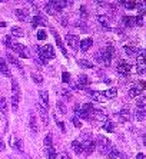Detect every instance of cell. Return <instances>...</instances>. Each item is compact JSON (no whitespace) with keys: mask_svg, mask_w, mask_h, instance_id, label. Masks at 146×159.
<instances>
[{"mask_svg":"<svg viewBox=\"0 0 146 159\" xmlns=\"http://www.w3.org/2000/svg\"><path fill=\"white\" fill-rule=\"evenodd\" d=\"M39 57L45 59V60H50V59H55L56 57V53H55V49L52 45H45L39 48V53H37Z\"/></svg>","mask_w":146,"mask_h":159,"instance_id":"cell-1","label":"cell"},{"mask_svg":"<svg viewBox=\"0 0 146 159\" xmlns=\"http://www.w3.org/2000/svg\"><path fill=\"white\" fill-rule=\"evenodd\" d=\"M82 138H83V141H85V142L93 141V139H92V132H89V130H85V132L82 133Z\"/></svg>","mask_w":146,"mask_h":159,"instance_id":"cell-42","label":"cell"},{"mask_svg":"<svg viewBox=\"0 0 146 159\" xmlns=\"http://www.w3.org/2000/svg\"><path fill=\"white\" fill-rule=\"evenodd\" d=\"M15 43H16V42H15V40H13V37H12V36H10V34H9V36H6V37H4V45H6V48L12 49V48H13V45H15Z\"/></svg>","mask_w":146,"mask_h":159,"instance_id":"cell-39","label":"cell"},{"mask_svg":"<svg viewBox=\"0 0 146 159\" xmlns=\"http://www.w3.org/2000/svg\"><path fill=\"white\" fill-rule=\"evenodd\" d=\"M62 80H63L65 83H69V82H70V73L63 72V73H62Z\"/></svg>","mask_w":146,"mask_h":159,"instance_id":"cell-46","label":"cell"},{"mask_svg":"<svg viewBox=\"0 0 146 159\" xmlns=\"http://www.w3.org/2000/svg\"><path fill=\"white\" fill-rule=\"evenodd\" d=\"M96 20H97V23L100 24L102 27H105V29H110V27H109V24H110V19H109L107 16H105V15H97Z\"/></svg>","mask_w":146,"mask_h":159,"instance_id":"cell-13","label":"cell"},{"mask_svg":"<svg viewBox=\"0 0 146 159\" xmlns=\"http://www.w3.org/2000/svg\"><path fill=\"white\" fill-rule=\"evenodd\" d=\"M37 109H39V113H40V118H42V122L45 123V126L49 125V116H47V111L42 106L40 103H37Z\"/></svg>","mask_w":146,"mask_h":159,"instance_id":"cell-17","label":"cell"},{"mask_svg":"<svg viewBox=\"0 0 146 159\" xmlns=\"http://www.w3.org/2000/svg\"><path fill=\"white\" fill-rule=\"evenodd\" d=\"M56 106H57V109L60 111V113H63V115H66V113H67V108H66V105H65V102H63V100H57Z\"/></svg>","mask_w":146,"mask_h":159,"instance_id":"cell-37","label":"cell"},{"mask_svg":"<svg viewBox=\"0 0 146 159\" xmlns=\"http://www.w3.org/2000/svg\"><path fill=\"white\" fill-rule=\"evenodd\" d=\"M77 63H79V66L85 67V69H92L93 67V64L90 63L89 60H85V59H77Z\"/></svg>","mask_w":146,"mask_h":159,"instance_id":"cell-36","label":"cell"},{"mask_svg":"<svg viewBox=\"0 0 146 159\" xmlns=\"http://www.w3.org/2000/svg\"><path fill=\"white\" fill-rule=\"evenodd\" d=\"M116 70L119 72L120 75H128V73L132 70V66H130L126 60H119V63L116 66Z\"/></svg>","mask_w":146,"mask_h":159,"instance_id":"cell-4","label":"cell"},{"mask_svg":"<svg viewBox=\"0 0 146 159\" xmlns=\"http://www.w3.org/2000/svg\"><path fill=\"white\" fill-rule=\"evenodd\" d=\"M79 111H80V105L76 103V105H74V113H77Z\"/></svg>","mask_w":146,"mask_h":159,"instance_id":"cell-57","label":"cell"},{"mask_svg":"<svg viewBox=\"0 0 146 159\" xmlns=\"http://www.w3.org/2000/svg\"><path fill=\"white\" fill-rule=\"evenodd\" d=\"M53 3H55V6L57 7L59 12H60V10H63L67 4H70V1H63V0H53Z\"/></svg>","mask_w":146,"mask_h":159,"instance_id":"cell-31","label":"cell"},{"mask_svg":"<svg viewBox=\"0 0 146 159\" xmlns=\"http://www.w3.org/2000/svg\"><path fill=\"white\" fill-rule=\"evenodd\" d=\"M136 73H138V75H145V64H138Z\"/></svg>","mask_w":146,"mask_h":159,"instance_id":"cell-51","label":"cell"},{"mask_svg":"<svg viewBox=\"0 0 146 159\" xmlns=\"http://www.w3.org/2000/svg\"><path fill=\"white\" fill-rule=\"evenodd\" d=\"M88 83H89V78L86 76V75H80L79 78H77V86L82 89H85L88 86Z\"/></svg>","mask_w":146,"mask_h":159,"instance_id":"cell-25","label":"cell"},{"mask_svg":"<svg viewBox=\"0 0 146 159\" xmlns=\"http://www.w3.org/2000/svg\"><path fill=\"white\" fill-rule=\"evenodd\" d=\"M45 155L47 159H56V151L53 146H45Z\"/></svg>","mask_w":146,"mask_h":159,"instance_id":"cell-26","label":"cell"},{"mask_svg":"<svg viewBox=\"0 0 146 159\" xmlns=\"http://www.w3.org/2000/svg\"><path fill=\"white\" fill-rule=\"evenodd\" d=\"M145 20V15H139L138 17H136V24H139V26H143V22Z\"/></svg>","mask_w":146,"mask_h":159,"instance_id":"cell-48","label":"cell"},{"mask_svg":"<svg viewBox=\"0 0 146 159\" xmlns=\"http://www.w3.org/2000/svg\"><path fill=\"white\" fill-rule=\"evenodd\" d=\"M92 45H93V40L90 39V37H86V39L79 42V49H80L82 52H86V50H89V48Z\"/></svg>","mask_w":146,"mask_h":159,"instance_id":"cell-16","label":"cell"},{"mask_svg":"<svg viewBox=\"0 0 146 159\" xmlns=\"http://www.w3.org/2000/svg\"><path fill=\"white\" fill-rule=\"evenodd\" d=\"M122 22L125 26H128V27H133V26H136V17L133 16H123L122 17Z\"/></svg>","mask_w":146,"mask_h":159,"instance_id":"cell-20","label":"cell"},{"mask_svg":"<svg viewBox=\"0 0 146 159\" xmlns=\"http://www.w3.org/2000/svg\"><path fill=\"white\" fill-rule=\"evenodd\" d=\"M145 109H139V108H136V109H135V119L136 120H139V122H140V120H145Z\"/></svg>","mask_w":146,"mask_h":159,"instance_id":"cell-29","label":"cell"},{"mask_svg":"<svg viewBox=\"0 0 146 159\" xmlns=\"http://www.w3.org/2000/svg\"><path fill=\"white\" fill-rule=\"evenodd\" d=\"M107 156L110 159H125V155L122 153V152H119L116 148H112L110 149V152L107 153Z\"/></svg>","mask_w":146,"mask_h":159,"instance_id":"cell-23","label":"cell"},{"mask_svg":"<svg viewBox=\"0 0 146 159\" xmlns=\"http://www.w3.org/2000/svg\"><path fill=\"white\" fill-rule=\"evenodd\" d=\"M102 127L105 129V130H107V132H113L115 130V125L112 123V122H105V123H102Z\"/></svg>","mask_w":146,"mask_h":159,"instance_id":"cell-40","label":"cell"},{"mask_svg":"<svg viewBox=\"0 0 146 159\" xmlns=\"http://www.w3.org/2000/svg\"><path fill=\"white\" fill-rule=\"evenodd\" d=\"M46 36H47V34L45 33V30H39V32H37V39L39 40H45Z\"/></svg>","mask_w":146,"mask_h":159,"instance_id":"cell-52","label":"cell"},{"mask_svg":"<svg viewBox=\"0 0 146 159\" xmlns=\"http://www.w3.org/2000/svg\"><path fill=\"white\" fill-rule=\"evenodd\" d=\"M116 95H118V89H115V88H110V89H107V90H103V92H102V96L109 97V99L116 97Z\"/></svg>","mask_w":146,"mask_h":159,"instance_id":"cell-27","label":"cell"},{"mask_svg":"<svg viewBox=\"0 0 146 159\" xmlns=\"http://www.w3.org/2000/svg\"><path fill=\"white\" fill-rule=\"evenodd\" d=\"M59 92H60V95L63 96L65 99H72V93H70V90H66V89H60Z\"/></svg>","mask_w":146,"mask_h":159,"instance_id":"cell-44","label":"cell"},{"mask_svg":"<svg viewBox=\"0 0 146 159\" xmlns=\"http://www.w3.org/2000/svg\"><path fill=\"white\" fill-rule=\"evenodd\" d=\"M85 90H86V93L90 96V99L93 102H102V93H99L96 90H90V89H85Z\"/></svg>","mask_w":146,"mask_h":159,"instance_id":"cell-18","label":"cell"},{"mask_svg":"<svg viewBox=\"0 0 146 159\" xmlns=\"http://www.w3.org/2000/svg\"><path fill=\"white\" fill-rule=\"evenodd\" d=\"M45 146H52V143H53V138H52V133H47V135L45 136Z\"/></svg>","mask_w":146,"mask_h":159,"instance_id":"cell-41","label":"cell"},{"mask_svg":"<svg viewBox=\"0 0 146 159\" xmlns=\"http://www.w3.org/2000/svg\"><path fill=\"white\" fill-rule=\"evenodd\" d=\"M82 149H83V152H85L86 155H90V153H93L95 149H96V143H95V141H89V142L82 143Z\"/></svg>","mask_w":146,"mask_h":159,"instance_id":"cell-9","label":"cell"},{"mask_svg":"<svg viewBox=\"0 0 146 159\" xmlns=\"http://www.w3.org/2000/svg\"><path fill=\"white\" fill-rule=\"evenodd\" d=\"M10 33H12V34H10L12 37H13V36H15V37H22L24 34L22 27H19V26H12V27H10Z\"/></svg>","mask_w":146,"mask_h":159,"instance_id":"cell-24","label":"cell"},{"mask_svg":"<svg viewBox=\"0 0 146 159\" xmlns=\"http://www.w3.org/2000/svg\"><path fill=\"white\" fill-rule=\"evenodd\" d=\"M0 75L7 76V78H10V76H12V73H10V69H9L7 63H6V62H4V59H1V57H0Z\"/></svg>","mask_w":146,"mask_h":159,"instance_id":"cell-15","label":"cell"},{"mask_svg":"<svg viewBox=\"0 0 146 159\" xmlns=\"http://www.w3.org/2000/svg\"><path fill=\"white\" fill-rule=\"evenodd\" d=\"M27 4H29V6L32 7V10H33V12H36V13L39 12V9H37V3H34V1H29Z\"/></svg>","mask_w":146,"mask_h":159,"instance_id":"cell-54","label":"cell"},{"mask_svg":"<svg viewBox=\"0 0 146 159\" xmlns=\"http://www.w3.org/2000/svg\"><path fill=\"white\" fill-rule=\"evenodd\" d=\"M120 4H123L126 9H136L138 7V1H132V0H123V1H120Z\"/></svg>","mask_w":146,"mask_h":159,"instance_id":"cell-33","label":"cell"},{"mask_svg":"<svg viewBox=\"0 0 146 159\" xmlns=\"http://www.w3.org/2000/svg\"><path fill=\"white\" fill-rule=\"evenodd\" d=\"M140 93H142V89L139 88L138 85H136V86H132V88L129 89V96L130 97H136V96H139Z\"/></svg>","mask_w":146,"mask_h":159,"instance_id":"cell-30","label":"cell"},{"mask_svg":"<svg viewBox=\"0 0 146 159\" xmlns=\"http://www.w3.org/2000/svg\"><path fill=\"white\" fill-rule=\"evenodd\" d=\"M0 112H1L3 115L7 113V102H6V99H4L3 96H0Z\"/></svg>","mask_w":146,"mask_h":159,"instance_id":"cell-34","label":"cell"},{"mask_svg":"<svg viewBox=\"0 0 146 159\" xmlns=\"http://www.w3.org/2000/svg\"><path fill=\"white\" fill-rule=\"evenodd\" d=\"M39 97H40L39 103L47 111L49 109V93H47V90H39Z\"/></svg>","mask_w":146,"mask_h":159,"instance_id":"cell-7","label":"cell"},{"mask_svg":"<svg viewBox=\"0 0 146 159\" xmlns=\"http://www.w3.org/2000/svg\"><path fill=\"white\" fill-rule=\"evenodd\" d=\"M45 12H46L47 15H52V16H56L57 13H59V10H57V7L55 6L53 0H52V1H47V3L45 4Z\"/></svg>","mask_w":146,"mask_h":159,"instance_id":"cell-10","label":"cell"},{"mask_svg":"<svg viewBox=\"0 0 146 159\" xmlns=\"http://www.w3.org/2000/svg\"><path fill=\"white\" fill-rule=\"evenodd\" d=\"M6 148H4V143H3V141H1V138H0V152L4 151Z\"/></svg>","mask_w":146,"mask_h":159,"instance_id":"cell-56","label":"cell"},{"mask_svg":"<svg viewBox=\"0 0 146 159\" xmlns=\"http://www.w3.org/2000/svg\"><path fill=\"white\" fill-rule=\"evenodd\" d=\"M32 79H33V82L34 83H37V85H42L43 83V78H42V75L40 73H32Z\"/></svg>","mask_w":146,"mask_h":159,"instance_id":"cell-38","label":"cell"},{"mask_svg":"<svg viewBox=\"0 0 146 159\" xmlns=\"http://www.w3.org/2000/svg\"><path fill=\"white\" fill-rule=\"evenodd\" d=\"M7 60H9V63H10V64H13L15 67H17L19 70L22 72V75H24V69H23V66L20 64V62L17 60V59L15 57V56H12L10 53H7Z\"/></svg>","mask_w":146,"mask_h":159,"instance_id":"cell-14","label":"cell"},{"mask_svg":"<svg viewBox=\"0 0 146 159\" xmlns=\"http://www.w3.org/2000/svg\"><path fill=\"white\" fill-rule=\"evenodd\" d=\"M79 13H80L82 19H88V16H89V12H88V9H86V6H82L80 10H79Z\"/></svg>","mask_w":146,"mask_h":159,"instance_id":"cell-43","label":"cell"},{"mask_svg":"<svg viewBox=\"0 0 146 159\" xmlns=\"http://www.w3.org/2000/svg\"><path fill=\"white\" fill-rule=\"evenodd\" d=\"M15 15L20 22H27L29 20V10L27 9H15Z\"/></svg>","mask_w":146,"mask_h":159,"instance_id":"cell-6","label":"cell"},{"mask_svg":"<svg viewBox=\"0 0 146 159\" xmlns=\"http://www.w3.org/2000/svg\"><path fill=\"white\" fill-rule=\"evenodd\" d=\"M89 119H95V120H97V122L105 123V122H107V116H106L102 111H96V109H93V111L90 112Z\"/></svg>","mask_w":146,"mask_h":159,"instance_id":"cell-3","label":"cell"},{"mask_svg":"<svg viewBox=\"0 0 146 159\" xmlns=\"http://www.w3.org/2000/svg\"><path fill=\"white\" fill-rule=\"evenodd\" d=\"M50 32L53 33V37H55V40H56V45H57V48L60 49V52H62V53H63V55H65L66 57H67V52H66L65 45H63V42H62V39H60V36H59V33H57L56 30L53 29V27L50 29Z\"/></svg>","mask_w":146,"mask_h":159,"instance_id":"cell-5","label":"cell"},{"mask_svg":"<svg viewBox=\"0 0 146 159\" xmlns=\"http://www.w3.org/2000/svg\"><path fill=\"white\" fill-rule=\"evenodd\" d=\"M12 50H15L17 55L20 56V57H23V59H29L30 57V52H29V49L23 46V45H20V43H15L13 45V48Z\"/></svg>","mask_w":146,"mask_h":159,"instance_id":"cell-2","label":"cell"},{"mask_svg":"<svg viewBox=\"0 0 146 159\" xmlns=\"http://www.w3.org/2000/svg\"><path fill=\"white\" fill-rule=\"evenodd\" d=\"M46 22H47V20H46L43 16H40V15H36V16L32 17V22H30V23H32L33 29H34V27H37V26H45V24H46Z\"/></svg>","mask_w":146,"mask_h":159,"instance_id":"cell-12","label":"cell"},{"mask_svg":"<svg viewBox=\"0 0 146 159\" xmlns=\"http://www.w3.org/2000/svg\"><path fill=\"white\" fill-rule=\"evenodd\" d=\"M29 127L32 129L33 133H37V132H39L37 120H36V116H34V115H30V118H29Z\"/></svg>","mask_w":146,"mask_h":159,"instance_id":"cell-21","label":"cell"},{"mask_svg":"<svg viewBox=\"0 0 146 159\" xmlns=\"http://www.w3.org/2000/svg\"><path fill=\"white\" fill-rule=\"evenodd\" d=\"M56 159H70V156H69L66 152H62V153L56 155Z\"/></svg>","mask_w":146,"mask_h":159,"instance_id":"cell-53","label":"cell"},{"mask_svg":"<svg viewBox=\"0 0 146 159\" xmlns=\"http://www.w3.org/2000/svg\"><path fill=\"white\" fill-rule=\"evenodd\" d=\"M136 108H139V109H145V97H140L138 102H136Z\"/></svg>","mask_w":146,"mask_h":159,"instance_id":"cell-47","label":"cell"},{"mask_svg":"<svg viewBox=\"0 0 146 159\" xmlns=\"http://www.w3.org/2000/svg\"><path fill=\"white\" fill-rule=\"evenodd\" d=\"M136 63L138 64H145V50L140 49L138 56H136Z\"/></svg>","mask_w":146,"mask_h":159,"instance_id":"cell-35","label":"cell"},{"mask_svg":"<svg viewBox=\"0 0 146 159\" xmlns=\"http://www.w3.org/2000/svg\"><path fill=\"white\" fill-rule=\"evenodd\" d=\"M66 42L67 45H70L72 49H79V37L76 34H66Z\"/></svg>","mask_w":146,"mask_h":159,"instance_id":"cell-8","label":"cell"},{"mask_svg":"<svg viewBox=\"0 0 146 159\" xmlns=\"http://www.w3.org/2000/svg\"><path fill=\"white\" fill-rule=\"evenodd\" d=\"M72 122H73V126H74V127H82V122L77 119L76 116H73V118H72Z\"/></svg>","mask_w":146,"mask_h":159,"instance_id":"cell-49","label":"cell"},{"mask_svg":"<svg viewBox=\"0 0 146 159\" xmlns=\"http://www.w3.org/2000/svg\"><path fill=\"white\" fill-rule=\"evenodd\" d=\"M123 50L126 52V55L130 57H136L139 53V50L136 48H130V46H123Z\"/></svg>","mask_w":146,"mask_h":159,"instance_id":"cell-28","label":"cell"},{"mask_svg":"<svg viewBox=\"0 0 146 159\" xmlns=\"http://www.w3.org/2000/svg\"><path fill=\"white\" fill-rule=\"evenodd\" d=\"M12 96L20 99V88H19V83L16 79H12Z\"/></svg>","mask_w":146,"mask_h":159,"instance_id":"cell-22","label":"cell"},{"mask_svg":"<svg viewBox=\"0 0 146 159\" xmlns=\"http://www.w3.org/2000/svg\"><path fill=\"white\" fill-rule=\"evenodd\" d=\"M135 159H145V155H143V153H138Z\"/></svg>","mask_w":146,"mask_h":159,"instance_id":"cell-58","label":"cell"},{"mask_svg":"<svg viewBox=\"0 0 146 159\" xmlns=\"http://www.w3.org/2000/svg\"><path fill=\"white\" fill-rule=\"evenodd\" d=\"M72 149H73V152L77 153V155L83 152V149H82V143L79 142V141H73L72 142Z\"/></svg>","mask_w":146,"mask_h":159,"instance_id":"cell-32","label":"cell"},{"mask_svg":"<svg viewBox=\"0 0 146 159\" xmlns=\"http://www.w3.org/2000/svg\"><path fill=\"white\" fill-rule=\"evenodd\" d=\"M57 126H59V129H60L62 132H65V123H63V122H57Z\"/></svg>","mask_w":146,"mask_h":159,"instance_id":"cell-55","label":"cell"},{"mask_svg":"<svg viewBox=\"0 0 146 159\" xmlns=\"http://www.w3.org/2000/svg\"><path fill=\"white\" fill-rule=\"evenodd\" d=\"M118 116H119L120 122H129V120H130V116H132V115H130V111H129V109H126V108H125V109H122V111L118 113Z\"/></svg>","mask_w":146,"mask_h":159,"instance_id":"cell-19","label":"cell"},{"mask_svg":"<svg viewBox=\"0 0 146 159\" xmlns=\"http://www.w3.org/2000/svg\"><path fill=\"white\" fill-rule=\"evenodd\" d=\"M59 22H60L62 26H67V24H69V19H67V16H62L59 19Z\"/></svg>","mask_w":146,"mask_h":159,"instance_id":"cell-50","label":"cell"},{"mask_svg":"<svg viewBox=\"0 0 146 159\" xmlns=\"http://www.w3.org/2000/svg\"><path fill=\"white\" fill-rule=\"evenodd\" d=\"M95 60L100 64L103 63V55H102V52H96V53H95Z\"/></svg>","mask_w":146,"mask_h":159,"instance_id":"cell-45","label":"cell"},{"mask_svg":"<svg viewBox=\"0 0 146 159\" xmlns=\"http://www.w3.org/2000/svg\"><path fill=\"white\" fill-rule=\"evenodd\" d=\"M9 142H10V146H12V148H15V149L19 152H23V143H22V141L16 139V136H10Z\"/></svg>","mask_w":146,"mask_h":159,"instance_id":"cell-11","label":"cell"},{"mask_svg":"<svg viewBox=\"0 0 146 159\" xmlns=\"http://www.w3.org/2000/svg\"><path fill=\"white\" fill-rule=\"evenodd\" d=\"M7 159H15V158H10V156H9V158Z\"/></svg>","mask_w":146,"mask_h":159,"instance_id":"cell-59","label":"cell"}]
</instances>
